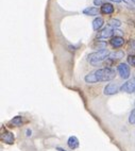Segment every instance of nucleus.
<instances>
[{
    "instance_id": "obj_1",
    "label": "nucleus",
    "mask_w": 135,
    "mask_h": 151,
    "mask_svg": "<svg viewBox=\"0 0 135 151\" xmlns=\"http://www.w3.org/2000/svg\"><path fill=\"white\" fill-rule=\"evenodd\" d=\"M115 70L112 68H100V69L95 70L92 73H87L85 76V82L86 83H97V82H106L111 81L115 78Z\"/></svg>"
},
{
    "instance_id": "obj_2",
    "label": "nucleus",
    "mask_w": 135,
    "mask_h": 151,
    "mask_svg": "<svg viewBox=\"0 0 135 151\" xmlns=\"http://www.w3.org/2000/svg\"><path fill=\"white\" fill-rule=\"evenodd\" d=\"M108 55H110V52L108 49H101V50H98V51L88 54V61L92 65L96 66V65L100 64L102 61H104L106 58H108Z\"/></svg>"
},
{
    "instance_id": "obj_3",
    "label": "nucleus",
    "mask_w": 135,
    "mask_h": 151,
    "mask_svg": "<svg viewBox=\"0 0 135 151\" xmlns=\"http://www.w3.org/2000/svg\"><path fill=\"white\" fill-rule=\"evenodd\" d=\"M117 70H118V73L120 76L121 79H128L131 75V71H130V66L127 64V63H120L117 67Z\"/></svg>"
},
{
    "instance_id": "obj_4",
    "label": "nucleus",
    "mask_w": 135,
    "mask_h": 151,
    "mask_svg": "<svg viewBox=\"0 0 135 151\" xmlns=\"http://www.w3.org/2000/svg\"><path fill=\"white\" fill-rule=\"evenodd\" d=\"M122 92H126V93H135V78L132 79V80H129L127 81L126 83H124L120 87Z\"/></svg>"
},
{
    "instance_id": "obj_5",
    "label": "nucleus",
    "mask_w": 135,
    "mask_h": 151,
    "mask_svg": "<svg viewBox=\"0 0 135 151\" xmlns=\"http://www.w3.org/2000/svg\"><path fill=\"white\" fill-rule=\"evenodd\" d=\"M118 89H119V87L116 83H108V85L104 87V89H103V93H104V95L111 96V95L118 93Z\"/></svg>"
},
{
    "instance_id": "obj_6",
    "label": "nucleus",
    "mask_w": 135,
    "mask_h": 151,
    "mask_svg": "<svg viewBox=\"0 0 135 151\" xmlns=\"http://www.w3.org/2000/svg\"><path fill=\"white\" fill-rule=\"evenodd\" d=\"M113 34H114V28H112L111 26H106V27L99 33L98 37L99 38H108V37H111Z\"/></svg>"
},
{
    "instance_id": "obj_7",
    "label": "nucleus",
    "mask_w": 135,
    "mask_h": 151,
    "mask_svg": "<svg viewBox=\"0 0 135 151\" xmlns=\"http://www.w3.org/2000/svg\"><path fill=\"white\" fill-rule=\"evenodd\" d=\"M110 43H111V45L114 48H120L124 44V37L119 36V35H115L114 37L111 38Z\"/></svg>"
},
{
    "instance_id": "obj_8",
    "label": "nucleus",
    "mask_w": 135,
    "mask_h": 151,
    "mask_svg": "<svg viewBox=\"0 0 135 151\" xmlns=\"http://www.w3.org/2000/svg\"><path fill=\"white\" fill-rule=\"evenodd\" d=\"M100 10L96 6H87L83 10V14L84 15H87V16H97L99 15Z\"/></svg>"
},
{
    "instance_id": "obj_9",
    "label": "nucleus",
    "mask_w": 135,
    "mask_h": 151,
    "mask_svg": "<svg viewBox=\"0 0 135 151\" xmlns=\"http://www.w3.org/2000/svg\"><path fill=\"white\" fill-rule=\"evenodd\" d=\"M100 12L102 14H106V15H108V14H113L114 13V6L112 3L110 2H104L100 9Z\"/></svg>"
},
{
    "instance_id": "obj_10",
    "label": "nucleus",
    "mask_w": 135,
    "mask_h": 151,
    "mask_svg": "<svg viewBox=\"0 0 135 151\" xmlns=\"http://www.w3.org/2000/svg\"><path fill=\"white\" fill-rule=\"evenodd\" d=\"M103 24H104V20H103L102 17H96V18L93 20V29L95 31H99L101 28H102Z\"/></svg>"
},
{
    "instance_id": "obj_11",
    "label": "nucleus",
    "mask_w": 135,
    "mask_h": 151,
    "mask_svg": "<svg viewBox=\"0 0 135 151\" xmlns=\"http://www.w3.org/2000/svg\"><path fill=\"white\" fill-rule=\"evenodd\" d=\"M2 140L6 144H13L14 143V134L12 132L6 131L2 135Z\"/></svg>"
},
{
    "instance_id": "obj_12",
    "label": "nucleus",
    "mask_w": 135,
    "mask_h": 151,
    "mask_svg": "<svg viewBox=\"0 0 135 151\" xmlns=\"http://www.w3.org/2000/svg\"><path fill=\"white\" fill-rule=\"evenodd\" d=\"M67 144H68V147L70 149H77L79 147V140L76 136H70V137L68 138L67 140Z\"/></svg>"
},
{
    "instance_id": "obj_13",
    "label": "nucleus",
    "mask_w": 135,
    "mask_h": 151,
    "mask_svg": "<svg viewBox=\"0 0 135 151\" xmlns=\"http://www.w3.org/2000/svg\"><path fill=\"white\" fill-rule=\"evenodd\" d=\"M124 53L122 51H115V52H112V53H110V55H108V58L112 60H115V59H121V58H124Z\"/></svg>"
},
{
    "instance_id": "obj_14",
    "label": "nucleus",
    "mask_w": 135,
    "mask_h": 151,
    "mask_svg": "<svg viewBox=\"0 0 135 151\" xmlns=\"http://www.w3.org/2000/svg\"><path fill=\"white\" fill-rule=\"evenodd\" d=\"M108 26H111L112 28H119L120 26H121V22L119 20V19H115V18H113V19H111L110 22H108Z\"/></svg>"
},
{
    "instance_id": "obj_15",
    "label": "nucleus",
    "mask_w": 135,
    "mask_h": 151,
    "mask_svg": "<svg viewBox=\"0 0 135 151\" xmlns=\"http://www.w3.org/2000/svg\"><path fill=\"white\" fill-rule=\"evenodd\" d=\"M11 122L14 124V126H20V124H22V117H20V116H16V117H14L13 119L11 120Z\"/></svg>"
},
{
    "instance_id": "obj_16",
    "label": "nucleus",
    "mask_w": 135,
    "mask_h": 151,
    "mask_svg": "<svg viewBox=\"0 0 135 151\" xmlns=\"http://www.w3.org/2000/svg\"><path fill=\"white\" fill-rule=\"evenodd\" d=\"M129 122L132 124H135V110H133L131 113H130L129 116Z\"/></svg>"
},
{
    "instance_id": "obj_17",
    "label": "nucleus",
    "mask_w": 135,
    "mask_h": 151,
    "mask_svg": "<svg viewBox=\"0 0 135 151\" xmlns=\"http://www.w3.org/2000/svg\"><path fill=\"white\" fill-rule=\"evenodd\" d=\"M128 63H129L131 66L135 67V55H129V57H128Z\"/></svg>"
},
{
    "instance_id": "obj_18",
    "label": "nucleus",
    "mask_w": 135,
    "mask_h": 151,
    "mask_svg": "<svg viewBox=\"0 0 135 151\" xmlns=\"http://www.w3.org/2000/svg\"><path fill=\"white\" fill-rule=\"evenodd\" d=\"M103 1L102 0H94V4L96 6H102V4H103Z\"/></svg>"
},
{
    "instance_id": "obj_19",
    "label": "nucleus",
    "mask_w": 135,
    "mask_h": 151,
    "mask_svg": "<svg viewBox=\"0 0 135 151\" xmlns=\"http://www.w3.org/2000/svg\"><path fill=\"white\" fill-rule=\"evenodd\" d=\"M124 2H127L128 4H131V6H135V4H134V2H133V0H124Z\"/></svg>"
},
{
    "instance_id": "obj_20",
    "label": "nucleus",
    "mask_w": 135,
    "mask_h": 151,
    "mask_svg": "<svg viewBox=\"0 0 135 151\" xmlns=\"http://www.w3.org/2000/svg\"><path fill=\"white\" fill-rule=\"evenodd\" d=\"M31 133H32V131L28 129V130H27V136H28V137H29V136H31Z\"/></svg>"
},
{
    "instance_id": "obj_21",
    "label": "nucleus",
    "mask_w": 135,
    "mask_h": 151,
    "mask_svg": "<svg viewBox=\"0 0 135 151\" xmlns=\"http://www.w3.org/2000/svg\"><path fill=\"white\" fill-rule=\"evenodd\" d=\"M110 1H113V2H116V3H120L122 0H110Z\"/></svg>"
},
{
    "instance_id": "obj_22",
    "label": "nucleus",
    "mask_w": 135,
    "mask_h": 151,
    "mask_svg": "<svg viewBox=\"0 0 135 151\" xmlns=\"http://www.w3.org/2000/svg\"><path fill=\"white\" fill-rule=\"evenodd\" d=\"M57 150H59V151H66V150H64V149H62V148H57Z\"/></svg>"
},
{
    "instance_id": "obj_23",
    "label": "nucleus",
    "mask_w": 135,
    "mask_h": 151,
    "mask_svg": "<svg viewBox=\"0 0 135 151\" xmlns=\"http://www.w3.org/2000/svg\"><path fill=\"white\" fill-rule=\"evenodd\" d=\"M133 2H134V4H135V0H133Z\"/></svg>"
},
{
    "instance_id": "obj_24",
    "label": "nucleus",
    "mask_w": 135,
    "mask_h": 151,
    "mask_svg": "<svg viewBox=\"0 0 135 151\" xmlns=\"http://www.w3.org/2000/svg\"><path fill=\"white\" fill-rule=\"evenodd\" d=\"M134 105H135V102H134Z\"/></svg>"
}]
</instances>
